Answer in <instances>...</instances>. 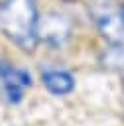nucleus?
I'll use <instances>...</instances> for the list:
<instances>
[{
  "instance_id": "f257e3e1",
  "label": "nucleus",
  "mask_w": 124,
  "mask_h": 126,
  "mask_svg": "<svg viewBox=\"0 0 124 126\" xmlns=\"http://www.w3.org/2000/svg\"><path fill=\"white\" fill-rule=\"evenodd\" d=\"M39 12L35 0H2L0 2V32L2 35L26 53H31L39 43Z\"/></svg>"
},
{
  "instance_id": "f03ea898",
  "label": "nucleus",
  "mask_w": 124,
  "mask_h": 126,
  "mask_svg": "<svg viewBox=\"0 0 124 126\" xmlns=\"http://www.w3.org/2000/svg\"><path fill=\"white\" fill-rule=\"evenodd\" d=\"M30 87H31V75L26 69L16 67L8 59L0 57V89H2V94L6 96V100L10 104L22 102L24 93Z\"/></svg>"
},
{
  "instance_id": "7ed1b4c3",
  "label": "nucleus",
  "mask_w": 124,
  "mask_h": 126,
  "mask_svg": "<svg viewBox=\"0 0 124 126\" xmlns=\"http://www.w3.org/2000/svg\"><path fill=\"white\" fill-rule=\"evenodd\" d=\"M37 37L47 47H61L71 37V22L59 12H49L39 18Z\"/></svg>"
},
{
  "instance_id": "20e7f679",
  "label": "nucleus",
  "mask_w": 124,
  "mask_h": 126,
  "mask_svg": "<svg viewBox=\"0 0 124 126\" xmlns=\"http://www.w3.org/2000/svg\"><path fill=\"white\" fill-rule=\"evenodd\" d=\"M94 24L100 32V35L114 47L122 45L124 41V8H96L93 12Z\"/></svg>"
},
{
  "instance_id": "39448f33",
  "label": "nucleus",
  "mask_w": 124,
  "mask_h": 126,
  "mask_svg": "<svg viewBox=\"0 0 124 126\" xmlns=\"http://www.w3.org/2000/svg\"><path fill=\"white\" fill-rule=\"evenodd\" d=\"M39 79L43 87L55 96H65L75 91V77L67 69H43Z\"/></svg>"
},
{
  "instance_id": "423d86ee",
  "label": "nucleus",
  "mask_w": 124,
  "mask_h": 126,
  "mask_svg": "<svg viewBox=\"0 0 124 126\" xmlns=\"http://www.w3.org/2000/svg\"><path fill=\"white\" fill-rule=\"evenodd\" d=\"M122 8H124V6H122Z\"/></svg>"
}]
</instances>
